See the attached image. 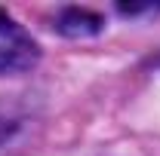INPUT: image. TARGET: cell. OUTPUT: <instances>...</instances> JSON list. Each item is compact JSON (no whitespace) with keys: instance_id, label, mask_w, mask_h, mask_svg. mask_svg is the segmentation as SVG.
<instances>
[{"instance_id":"obj_2","label":"cell","mask_w":160,"mask_h":156,"mask_svg":"<svg viewBox=\"0 0 160 156\" xmlns=\"http://www.w3.org/2000/svg\"><path fill=\"white\" fill-rule=\"evenodd\" d=\"M56 31L68 40H83V37H96L105 31V16L86 6H65L56 19Z\"/></svg>"},{"instance_id":"obj_3","label":"cell","mask_w":160,"mask_h":156,"mask_svg":"<svg viewBox=\"0 0 160 156\" xmlns=\"http://www.w3.org/2000/svg\"><path fill=\"white\" fill-rule=\"evenodd\" d=\"M120 16H145V12H160V6H154V3H145V6H136V3H120L117 6Z\"/></svg>"},{"instance_id":"obj_1","label":"cell","mask_w":160,"mask_h":156,"mask_svg":"<svg viewBox=\"0 0 160 156\" xmlns=\"http://www.w3.org/2000/svg\"><path fill=\"white\" fill-rule=\"evenodd\" d=\"M40 64V43L6 9H0V77L28 74Z\"/></svg>"}]
</instances>
